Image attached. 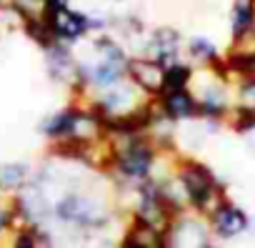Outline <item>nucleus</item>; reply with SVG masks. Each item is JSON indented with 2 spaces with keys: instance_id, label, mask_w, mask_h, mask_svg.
<instances>
[{
  "instance_id": "18",
  "label": "nucleus",
  "mask_w": 255,
  "mask_h": 248,
  "mask_svg": "<svg viewBox=\"0 0 255 248\" xmlns=\"http://www.w3.org/2000/svg\"><path fill=\"white\" fill-rule=\"evenodd\" d=\"M210 248H218V246H210Z\"/></svg>"
},
{
  "instance_id": "10",
  "label": "nucleus",
  "mask_w": 255,
  "mask_h": 248,
  "mask_svg": "<svg viewBox=\"0 0 255 248\" xmlns=\"http://www.w3.org/2000/svg\"><path fill=\"white\" fill-rule=\"evenodd\" d=\"M185 60L193 68H213L225 60V53L218 48V43L208 35H190L185 38Z\"/></svg>"
},
{
  "instance_id": "15",
  "label": "nucleus",
  "mask_w": 255,
  "mask_h": 248,
  "mask_svg": "<svg viewBox=\"0 0 255 248\" xmlns=\"http://www.w3.org/2000/svg\"><path fill=\"white\" fill-rule=\"evenodd\" d=\"M190 80H193V65L188 60H180L170 68H165V90H183V88H190ZM163 90V93H165Z\"/></svg>"
},
{
  "instance_id": "13",
  "label": "nucleus",
  "mask_w": 255,
  "mask_h": 248,
  "mask_svg": "<svg viewBox=\"0 0 255 248\" xmlns=\"http://www.w3.org/2000/svg\"><path fill=\"white\" fill-rule=\"evenodd\" d=\"M8 8L23 20V25L30 20H43L48 15L45 0H8Z\"/></svg>"
},
{
  "instance_id": "3",
  "label": "nucleus",
  "mask_w": 255,
  "mask_h": 248,
  "mask_svg": "<svg viewBox=\"0 0 255 248\" xmlns=\"http://www.w3.org/2000/svg\"><path fill=\"white\" fill-rule=\"evenodd\" d=\"M45 23H48V30H50L55 43L75 48V45H80L83 40L90 38V15H88V10H80V8H73V5L55 8V10H48Z\"/></svg>"
},
{
  "instance_id": "16",
  "label": "nucleus",
  "mask_w": 255,
  "mask_h": 248,
  "mask_svg": "<svg viewBox=\"0 0 255 248\" xmlns=\"http://www.w3.org/2000/svg\"><path fill=\"white\" fill-rule=\"evenodd\" d=\"M15 228H18V213H15L13 198L0 196V243H5Z\"/></svg>"
},
{
  "instance_id": "4",
  "label": "nucleus",
  "mask_w": 255,
  "mask_h": 248,
  "mask_svg": "<svg viewBox=\"0 0 255 248\" xmlns=\"http://www.w3.org/2000/svg\"><path fill=\"white\" fill-rule=\"evenodd\" d=\"M208 226H210V233L215 241H238L243 236L250 233V216L243 206H238L235 201H223L210 216H208Z\"/></svg>"
},
{
  "instance_id": "8",
  "label": "nucleus",
  "mask_w": 255,
  "mask_h": 248,
  "mask_svg": "<svg viewBox=\"0 0 255 248\" xmlns=\"http://www.w3.org/2000/svg\"><path fill=\"white\" fill-rule=\"evenodd\" d=\"M155 108H158V113L165 120L173 123V126H185V123L200 120L198 100H195V95L188 88H183V90H165L163 95L155 98Z\"/></svg>"
},
{
  "instance_id": "5",
  "label": "nucleus",
  "mask_w": 255,
  "mask_h": 248,
  "mask_svg": "<svg viewBox=\"0 0 255 248\" xmlns=\"http://www.w3.org/2000/svg\"><path fill=\"white\" fill-rule=\"evenodd\" d=\"M168 238H170L173 248H210V246H215L208 218L195 211L175 216V221L168 231Z\"/></svg>"
},
{
  "instance_id": "11",
  "label": "nucleus",
  "mask_w": 255,
  "mask_h": 248,
  "mask_svg": "<svg viewBox=\"0 0 255 248\" xmlns=\"http://www.w3.org/2000/svg\"><path fill=\"white\" fill-rule=\"evenodd\" d=\"M35 176V168L25 161H3L0 163V196L13 198L23 191Z\"/></svg>"
},
{
  "instance_id": "14",
  "label": "nucleus",
  "mask_w": 255,
  "mask_h": 248,
  "mask_svg": "<svg viewBox=\"0 0 255 248\" xmlns=\"http://www.w3.org/2000/svg\"><path fill=\"white\" fill-rule=\"evenodd\" d=\"M233 108L248 118H255V80L243 78L235 83V103Z\"/></svg>"
},
{
  "instance_id": "9",
  "label": "nucleus",
  "mask_w": 255,
  "mask_h": 248,
  "mask_svg": "<svg viewBox=\"0 0 255 248\" xmlns=\"http://www.w3.org/2000/svg\"><path fill=\"white\" fill-rule=\"evenodd\" d=\"M118 248H173V246L165 231H158L135 221H125L118 236Z\"/></svg>"
},
{
  "instance_id": "6",
  "label": "nucleus",
  "mask_w": 255,
  "mask_h": 248,
  "mask_svg": "<svg viewBox=\"0 0 255 248\" xmlns=\"http://www.w3.org/2000/svg\"><path fill=\"white\" fill-rule=\"evenodd\" d=\"M140 55H150L158 63H163L165 68L185 60V38L178 28L173 25H158L148 30L145 38V48Z\"/></svg>"
},
{
  "instance_id": "17",
  "label": "nucleus",
  "mask_w": 255,
  "mask_h": 248,
  "mask_svg": "<svg viewBox=\"0 0 255 248\" xmlns=\"http://www.w3.org/2000/svg\"><path fill=\"white\" fill-rule=\"evenodd\" d=\"M110 3H125V0H110Z\"/></svg>"
},
{
  "instance_id": "7",
  "label": "nucleus",
  "mask_w": 255,
  "mask_h": 248,
  "mask_svg": "<svg viewBox=\"0 0 255 248\" xmlns=\"http://www.w3.org/2000/svg\"><path fill=\"white\" fill-rule=\"evenodd\" d=\"M125 75L143 95H148L153 100L158 95H163V90H165V65L150 55H130Z\"/></svg>"
},
{
  "instance_id": "2",
  "label": "nucleus",
  "mask_w": 255,
  "mask_h": 248,
  "mask_svg": "<svg viewBox=\"0 0 255 248\" xmlns=\"http://www.w3.org/2000/svg\"><path fill=\"white\" fill-rule=\"evenodd\" d=\"M43 65H45L48 78L55 85L65 88L70 95L80 93L83 78H80V58H78L75 48L53 40L50 45L43 48Z\"/></svg>"
},
{
  "instance_id": "1",
  "label": "nucleus",
  "mask_w": 255,
  "mask_h": 248,
  "mask_svg": "<svg viewBox=\"0 0 255 248\" xmlns=\"http://www.w3.org/2000/svg\"><path fill=\"white\" fill-rule=\"evenodd\" d=\"M175 181L180 183L190 211L200 216H210L223 201H228V191L220 183L218 173L195 156H180L175 163Z\"/></svg>"
},
{
  "instance_id": "12",
  "label": "nucleus",
  "mask_w": 255,
  "mask_h": 248,
  "mask_svg": "<svg viewBox=\"0 0 255 248\" xmlns=\"http://www.w3.org/2000/svg\"><path fill=\"white\" fill-rule=\"evenodd\" d=\"M255 35V0H233L230 5V40L243 43Z\"/></svg>"
}]
</instances>
